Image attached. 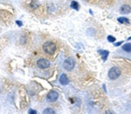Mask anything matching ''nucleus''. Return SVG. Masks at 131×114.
Listing matches in <instances>:
<instances>
[{
  "label": "nucleus",
  "instance_id": "obj_1",
  "mask_svg": "<svg viewBox=\"0 0 131 114\" xmlns=\"http://www.w3.org/2000/svg\"><path fill=\"white\" fill-rule=\"evenodd\" d=\"M43 48L44 51L47 54H52L55 53L56 49V45L52 42H47L43 45Z\"/></svg>",
  "mask_w": 131,
  "mask_h": 114
},
{
  "label": "nucleus",
  "instance_id": "obj_2",
  "mask_svg": "<svg viewBox=\"0 0 131 114\" xmlns=\"http://www.w3.org/2000/svg\"><path fill=\"white\" fill-rule=\"evenodd\" d=\"M121 75V71L117 67H113L109 71L108 76L109 78L112 80H114L118 78Z\"/></svg>",
  "mask_w": 131,
  "mask_h": 114
},
{
  "label": "nucleus",
  "instance_id": "obj_3",
  "mask_svg": "<svg viewBox=\"0 0 131 114\" xmlns=\"http://www.w3.org/2000/svg\"><path fill=\"white\" fill-rule=\"evenodd\" d=\"M75 65V60L71 58H69L66 60L63 64L64 68L68 71H71L73 69Z\"/></svg>",
  "mask_w": 131,
  "mask_h": 114
},
{
  "label": "nucleus",
  "instance_id": "obj_4",
  "mask_svg": "<svg viewBox=\"0 0 131 114\" xmlns=\"http://www.w3.org/2000/svg\"><path fill=\"white\" fill-rule=\"evenodd\" d=\"M59 98V94L56 91H50L47 96V100L49 102H54L57 100Z\"/></svg>",
  "mask_w": 131,
  "mask_h": 114
},
{
  "label": "nucleus",
  "instance_id": "obj_5",
  "mask_svg": "<svg viewBox=\"0 0 131 114\" xmlns=\"http://www.w3.org/2000/svg\"><path fill=\"white\" fill-rule=\"evenodd\" d=\"M50 62L45 59H41L37 62L38 66L41 69H45L49 67Z\"/></svg>",
  "mask_w": 131,
  "mask_h": 114
},
{
  "label": "nucleus",
  "instance_id": "obj_6",
  "mask_svg": "<svg viewBox=\"0 0 131 114\" xmlns=\"http://www.w3.org/2000/svg\"><path fill=\"white\" fill-rule=\"evenodd\" d=\"M120 12L121 14H129L131 12V7L128 5H124L121 7Z\"/></svg>",
  "mask_w": 131,
  "mask_h": 114
},
{
  "label": "nucleus",
  "instance_id": "obj_7",
  "mask_svg": "<svg viewBox=\"0 0 131 114\" xmlns=\"http://www.w3.org/2000/svg\"><path fill=\"white\" fill-rule=\"evenodd\" d=\"M60 82L61 85H66L69 83V79L66 75L65 74V73H63L60 77Z\"/></svg>",
  "mask_w": 131,
  "mask_h": 114
},
{
  "label": "nucleus",
  "instance_id": "obj_8",
  "mask_svg": "<svg viewBox=\"0 0 131 114\" xmlns=\"http://www.w3.org/2000/svg\"><path fill=\"white\" fill-rule=\"evenodd\" d=\"M98 53L100 54L101 56V58L104 61L107 60L109 54V52L106 50H98Z\"/></svg>",
  "mask_w": 131,
  "mask_h": 114
},
{
  "label": "nucleus",
  "instance_id": "obj_9",
  "mask_svg": "<svg viewBox=\"0 0 131 114\" xmlns=\"http://www.w3.org/2000/svg\"><path fill=\"white\" fill-rule=\"evenodd\" d=\"M122 49L126 53L131 52V43H128L122 46Z\"/></svg>",
  "mask_w": 131,
  "mask_h": 114
},
{
  "label": "nucleus",
  "instance_id": "obj_10",
  "mask_svg": "<svg viewBox=\"0 0 131 114\" xmlns=\"http://www.w3.org/2000/svg\"><path fill=\"white\" fill-rule=\"evenodd\" d=\"M118 21L121 24H129V20L126 17H120L117 19Z\"/></svg>",
  "mask_w": 131,
  "mask_h": 114
},
{
  "label": "nucleus",
  "instance_id": "obj_11",
  "mask_svg": "<svg viewBox=\"0 0 131 114\" xmlns=\"http://www.w3.org/2000/svg\"><path fill=\"white\" fill-rule=\"evenodd\" d=\"M70 6L72 8L74 9L77 11H78L79 8V5L78 3L75 1H73L71 2Z\"/></svg>",
  "mask_w": 131,
  "mask_h": 114
},
{
  "label": "nucleus",
  "instance_id": "obj_12",
  "mask_svg": "<svg viewBox=\"0 0 131 114\" xmlns=\"http://www.w3.org/2000/svg\"><path fill=\"white\" fill-rule=\"evenodd\" d=\"M39 3H38V0H32V1L30 3V7L33 8H37L39 6Z\"/></svg>",
  "mask_w": 131,
  "mask_h": 114
},
{
  "label": "nucleus",
  "instance_id": "obj_13",
  "mask_svg": "<svg viewBox=\"0 0 131 114\" xmlns=\"http://www.w3.org/2000/svg\"><path fill=\"white\" fill-rule=\"evenodd\" d=\"M43 114H55V112H54V110L51 108H47L45 109L44 111H43Z\"/></svg>",
  "mask_w": 131,
  "mask_h": 114
},
{
  "label": "nucleus",
  "instance_id": "obj_14",
  "mask_svg": "<svg viewBox=\"0 0 131 114\" xmlns=\"http://www.w3.org/2000/svg\"><path fill=\"white\" fill-rule=\"evenodd\" d=\"M107 39H108L109 42H111V43H113L116 41V38L115 37H114L113 36H111V35L108 36Z\"/></svg>",
  "mask_w": 131,
  "mask_h": 114
},
{
  "label": "nucleus",
  "instance_id": "obj_15",
  "mask_svg": "<svg viewBox=\"0 0 131 114\" xmlns=\"http://www.w3.org/2000/svg\"><path fill=\"white\" fill-rule=\"evenodd\" d=\"M28 113L29 114H36V113H37V112H36V111L34 109H30L28 111Z\"/></svg>",
  "mask_w": 131,
  "mask_h": 114
},
{
  "label": "nucleus",
  "instance_id": "obj_16",
  "mask_svg": "<svg viewBox=\"0 0 131 114\" xmlns=\"http://www.w3.org/2000/svg\"><path fill=\"white\" fill-rule=\"evenodd\" d=\"M123 42V41H120V42H116V43H115L114 44V45L115 46H116V47L119 46H120V45H121Z\"/></svg>",
  "mask_w": 131,
  "mask_h": 114
},
{
  "label": "nucleus",
  "instance_id": "obj_17",
  "mask_svg": "<svg viewBox=\"0 0 131 114\" xmlns=\"http://www.w3.org/2000/svg\"><path fill=\"white\" fill-rule=\"evenodd\" d=\"M16 23L20 27L22 26L23 25V23L21 21H16Z\"/></svg>",
  "mask_w": 131,
  "mask_h": 114
},
{
  "label": "nucleus",
  "instance_id": "obj_18",
  "mask_svg": "<svg viewBox=\"0 0 131 114\" xmlns=\"http://www.w3.org/2000/svg\"><path fill=\"white\" fill-rule=\"evenodd\" d=\"M131 40V37H130V38L128 39V40Z\"/></svg>",
  "mask_w": 131,
  "mask_h": 114
},
{
  "label": "nucleus",
  "instance_id": "obj_19",
  "mask_svg": "<svg viewBox=\"0 0 131 114\" xmlns=\"http://www.w3.org/2000/svg\"><path fill=\"white\" fill-rule=\"evenodd\" d=\"M0 93H1V90H0Z\"/></svg>",
  "mask_w": 131,
  "mask_h": 114
}]
</instances>
